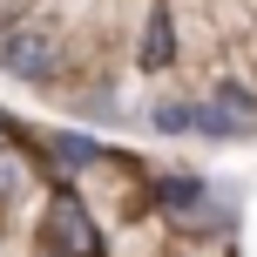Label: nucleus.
Listing matches in <instances>:
<instances>
[{
    "instance_id": "1",
    "label": "nucleus",
    "mask_w": 257,
    "mask_h": 257,
    "mask_svg": "<svg viewBox=\"0 0 257 257\" xmlns=\"http://www.w3.org/2000/svg\"><path fill=\"white\" fill-rule=\"evenodd\" d=\"M41 237H48V250H61V257H102L95 217L81 210V196H68V190H54L48 217H41Z\"/></svg>"
},
{
    "instance_id": "2",
    "label": "nucleus",
    "mask_w": 257,
    "mask_h": 257,
    "mask_svg": "<svg viewBox=\"0 0 257 257\" xmlns=\"http://www.w3.org/2000/svg\"><path fill=\"white\" fill-rule=\"evenodd\" d=\"M196 128H203V136H250V128H257V95L217 88L203 108H196Z\"/></svg>"
},
{
    "instance_id": "3",
    "label": "nucleus",
    "mask_w": 257,
    "mask_h": 257,
    "mask_svg": "<svg viewBox=\"0 0 257 257\" xmlns=\"http://www.w3.org/2000/svg\"><path fill=\"white\" fill-rule=\"evenodd\" d=\"M0 68L14 81H48L54 75V41L48 34H7L0 41Z\"/></svg>"
},
{
    "instance_id": "4",
    "label": "nucleus",
    "mask_w": 257,
    "mask_h": 257,
    "mask_svg": "<svg viewBox=\"0 0 257 257\" xmlns=\"http://www.w3.org/2000/svg\"><path fill=\"white\" fill-rule=\"evenodd\" d=\"M156 203H163L169 217L196 223V210H203V183H190V176H169V183H156Z\"/></svg>"
},
{
    "instance_id": "5",
    "label": "nucleus",
    "mask_w": 257,
    "mask_h": 257,
    "mask_svg": "<svg viewBox=\"0 0 257 257\" xmlns=\"http://www.w3.org/2000/svg\"><path fill=\"white\" fill-rule=\"evenodd\" d=\"M169 54H176V48H169V14L156 7V14H149V27H142V48H136V61H142V68H169Z\"/></svg>"
},
{
    "instance_id": "6",
    "label": "nucleus",
    "mask_w": 257,
    "mask_h": 257,
    "mask_svg": "<svg viewBox=\"0 0 257 257\" xmlns=\"http://www.w3.org/2000/svg\"><path fill=\"white\" fill-rule=\"evenodd\" d=\"M48 142L61 149V163H68V169H81V163H95V156H102V149H95L88 136H48Z\"/></svg>"
},
{
    "instance_id": "7",
    "label": "nucleus",
    "mask_w": 257,
    "mask_h": 257,
    "mask_svg": "<svg viewBox=\"0 0 257 257\" xmlns=\"http://www.w3.org/2000/svg\"><path fill=\"white\" fill-rule=\"evenodd\" d=\"M156 128H169V136H183V128H196V108H156Z\"/></svg>"
},
{
    "instance_id": "8",
    "label": "nucleus",
    "mask_w": 257,
    "mask_h": 257,
    "mask_svg": "<svg viewBox=\"0 0 257 257\" xmlns=\"http://www.w3.org/2000/svg\"><path fill=\"white\" fill-rule=\"evenodd\" d=\"M0 156H7V122H0Z\"/></svg>"
},
{
    "instance_id": "9",
    "label": "nucleus",
    "mask_w": 257,
    "mask_h": 257,
    "mask_svg": "<svg viewBox=\"0 0 257 257\" xmlns=\"http://www.w3.org/2000/svg\"><path fill=\"white\" fill-rule=\"evenodd\" d=\"M54 257H61V250H54Z\"/></svg>"
}]
</instances>
